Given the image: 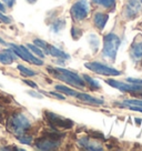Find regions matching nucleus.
<instances>
[{
    "mask_svg": "<svg viewBox=\"0 0 142 151\" xmlns=\"http://www.w3.org/2000/svg\"><path fill=\"white\" fill-rule=\"evenodd\" d=\"M28 93L30 94V96H32V97H36V98H39V99H41L42 98V96L40 93H36L34 91H28Z\"/></svg>",
    "mask_w": 142,
    "mask_h": 151,
    "instance_id": "nucleus-28",
    "label": "nucleus"
},
{
    "mask_svg": "<svg viewBox=\"0 0 142 151\" xmlns=\"http://www.w3.org/2000/svg\"><path fill=\"white\" fill-rule=\"evenodd\" d=\"M89 70L93 71L98 75L102 76H120V71H118L114 68L108 67L105 65H102L100 62H88L85 65Z\"/></svg>",
    "mask_w": 142,
    "mask_h": 151,
    "instance_id": "nucleus-7",
    "label": "nucleus"
},
{
    "mask_svg": "<svg viewBox=\"0 0 142 151\" xmlns=\"http://www.w3.org/2000/svg\"><path fill=\"white\" fill-rule=\"evenodd\" d=\"M141 27H142V24H141Z\"/></svg>",
    "mask_w": 142,
    "mask_h": 151,
    "instance_id": "nucleus-33",
    "label": "nucleus"
},
{
    "mask_svg": "<svg viewBox=\"0 0 142 151\" xmlns=\"http://www.w3.org/2000/svg\"><path fill=\"white\" fill-rule=\"evenodd\" d=\"M50 94H51V96H53V97H56V98H58V99H60V100L65 99V97H63L62 94L57 93V92H50Z\"/></svg>",
    "mask_w": 142,
    "mask_h": 151,
    "instance_id": "nucleus-27",
    "label": "nucleus"
},
{
    "mask_svg": "<svg viewBox=\"0 0 142 151\" xmlns=\"http://www.w3.org/2000/svg\"><path fill=\"white\" fill-rule=\"evenodd\" d=\"M16 53L14 52V50L10 48L7 50H4L2 52H0V63L2 65H10L12 63L14 60H16Z\"/></svg>",
    "mask_w": 142,
    "mask_h": 151,
    "instance_id": "nucleus-13",
    "label": "nucleus"
},
{
    "mask_svg": "<svg viewBox=\"0 0 142 151\" xmlns=\"http://www.w3.org/2000/svg\"><path fill=\"white\" fill-rule=\"evenodd\" d=\"M120 107H126V108L130 109V110H133V111H139V112H142V107L140 106H134V104H118Z\"/></svg>",
    "mask_w": 142,
    "mask_h": 151,
    "instance_id": "nucleus-23",
    "label": "nucleus"
},
{
    "mask_svg": "<svg viewBox=\"0 0 142 151\" xmlns=\"http://www.w3.org/2000/svg\"><path fill=\"white\" fill-rule=\"evenodd\" d=\"M127 81H128V82H131V83H136V85H140V86H142V80H141V79H134V78H127Z\"/></svg>",
    "mask_w": 142,
    "mask_h": 151,
    "instance_id": "nucleus-25",
    "label": "nucleus"
},
{
    "mask_svg": "<svg viewBox=\"0 0 142 151\" xmlns=\"http://www.w3.org/2000/svg\"><path fill=\"white\" fill-rule=\"evenodd\" d=\"M119 47H120V39L118 36H115L114 33H108L107 36H104L103 51H102L104 58L113 61Z\"/></svg>",
    "mask_w": 142,
    "mask_h": 151,
    "instance_id": "nucleus-3",
    "label": "nucleus"
},
{
    "mask_svg": "<svg viewBox=\"0 0 142 151\" xmlns=\"http://www.w3.org/2000/svg\"><path fill=\"white\" fill-rule=\"evenodd\" d=\"M89 14V7L85 0L77 1L71 8V16L73 20H83Z\"/></svg>",
    "mask_w": 142,
    "mask_h": 151,
    "instance_id": "nucleus-9",
    "label": "nucleus"
},
{
    "mask_svg": "<svg viewBox=\"0 0 142 151\" xmlns=\"http://www.w3.org/2000/svg\"><path fill=\"white\" fill-rule=\"evenodd\" d=\"M24 83H27L28 86H30V87H32V88H37V85L33 82V81H30V80H24Z\"/></svg>",
    "mask_w": 142,
    "mask_h": 151,
    "instance_id": "nucleus-29",
    "label": "nucleus"
},
{
    "mask_svg": "<svg viewBox=\"0 0 142 151\" xmlns=\"http://www.w3.org/2000/svg\"><path fill=\"white\" fill-rule=\"evenodd\" d=\"M130 56L133 61H139L140 59H142V40L138 38L134 40L130 48Z\"/></svg>",
    "mask_w": 142,
    "mask_h": 151,
    "instance_id": "nucleus-11",
    "label": "nucleus"
},
{
    "mask_svg": "<svg viewBox=\"0 0 142 151\" xmlns=\"http://www.w3.org/2000/svg\"><path fill=\"white\" fill-rule=\"evenodd\" d=\"M109 18V16L107 14H101V12H98V14H95V18H93V21H95V27L99 29V30H102L103 27L105 26V22Z\"/></svg>",
    "mask_w": 142,
    "mask_h": 151,
    "instance_id": "nucleus-15",
    "label": "nucleus"
},
{
    "mask_svg": "<svg viewBox=\"0 0 142 151\" xmlns=\"http://www.w3.org/2000/svg\"><path fill=\"white\" fill-rule=\"evenodd\" d=\"M56 89H57L58 91H61L62 93L67 94V96H71V97H76L77 93H78L77 91L70 89V88H68L66 86H56Z\"/></svg>",
    "mask_w": 142,
    "mask_h": 151,
    "instance_id": "nucleus-18",
    "label": "nucleus"
},
{
    "mask_svg": "<svg viewBox=\"0 0 142 151\" xmlns=\"http://www.w3.org/2000/svg\"><path fill=\"white\" fill-rule=\"evenodd\" d=\"M59 136H63V134L60 133L59 131H57V130L49 132L47 136L39 138L38 140L36 141V146H37L38 149H41V150H52V149H56L60 145V141L58 140Z\"/></svg>",
    "mask_w": 142,
    "mask_h": 151,
    "instance_id": "nucleus-4",
    "label": "nucleus"
},
{
    "mask_svg": "<svg viewBox=\"0 0 142 151\" xmlns=\"http://www.w3.org/2000/svg\"><path fill=\"white\" fill-rule=\"evenodd\" d=\"M92 1L97 6H100L105 9H113L115 6V0H92Z\"/></svg>",
    "mask_w": 142,
    "mask_h": 151,
    "instance_id": "nucleus-17",
    "label": "nucleus"
},
{
    "mask_svg": "<svg viewBox=\"0 0 142 151\" xmlns=\"http://www.w3.org/2000/svg\"><path fill=\"white\" fill-rule=\"evenodd\" d=\"M44 114L52 129H70L73 127V121H71L69 119L63 118L61 116H58L56 113L49 112V111H46Z\"/></svg>",
    "mask_w": 142,
    "mask_h": 151,
    "instance_id": "nucleus-5",
    "label": "nucleus"
},
{
    "mask_svg": "<svg viewBox=\"0 0 142 151\" xmlns=\"http://www.w3.org/2000/svg\"><path fill=\"white\" fill-rule=\"evenodd\" d=\"M76 98L80 99L81 101H83V102H85V104H95V106H101V104H104L103 100L97 99V98H95V97H92V96L87 94V93H77Z\"/></svg>",
    "mask_w": 142,
    "mask_h": 151,
    "instance_id": "nucleus-14",
    "label": "nucleus"
},
{
    "mask_svg": "<svg viewBox=\"0 0 142 151\" xmlns=\"http://www.w3.org/2000/svg\"><path fill=\"white\" fill-rule=\"evenodd\" d=\"M10 47L14 50V52L17 55L18 57H20L21 59L26 60L29 63H34V65H38V66H41L43 63V61L40 59V58H37L34 57L32 53H30L29 50L24 46H17V45H14V43H10Z\"/></svg>",
    "mask_w": 142,
    "mask_h": 151,
    "instance_id": "nucleus-6",
    "label": "nucleus"
},
{
    "mask_svg": "<svg viewBox=\"0 0 142 151\" xmlns=\"http://www.w3.org/2000/svg\"><path fill=\"white\" fill-rule=\"evenodd\" d=\"M107 83L113 88H117L122 92H140L142 91V86L136 85V83H124V82H120V81L113 80V79H109L105 81Z\"/></svg>",
    "mask_w": 142,
    "mask_h": 151,
    "instance_id": "nucleus-10",
    "label": "nucleus"
},
{
    "mask_svg": "<svg viewBox=\"0 0 142 151\" xmlns=\"http://www.w3.org/2000/svg\"><path fill=\"white\" fill-rule=\"evenodd\" d=\"M27 47H28L29 50H31V51L34 52L39 58H44V52H43L38 46H36V45H30V43H29V45H27Z\"/></svg>",
    "mask_w": 142,
    "mask_h": 151,
    "instance_id": "nucleus-19",
    "label": "nucleus"
},
{
    "mask_svg": "<svg viewBox=\"0 0 142 151\" xmlns=\"http://www.w3.org/2000/svg\"><path fill=\"white\" fill-rule=\"evenodd\" d=\"M18 70L22 73V76H24V77H33V76H36V72L32 70H30V69H28V68H26V67H24L22 65H18Z\"/></svg>",
    "mask_w": 142,
    "mask_h": 151,
    "instance_id": "nucleus-20",
    "label": "nucleus"
},
{
    "mask_svg": "<svg viewBox=\"0 0 142 151\" xmlns=\"http://www.w3.org/2000/svg\"><path fill=\"white\" fill-rule=\"evenodd\" d=\"M2 1H4L8 7H12L14 4V0H2Z\"/></svg>",
    "mask_w": 142,
    "mask_h": 151,
    "instance_id": "nucleus-30",
    "label": "nucleus"
},
{
    "mask_svg": "<svg viewBox=\"0 0 142 151\" xmlns=\"http://www.w3.org/2000/svg\"><path fill=\"white\" fill-rule=\"evenodd\" d=\"M47 55H50V56L56 57V58H60V59H69V55H67L66 52L61 51L60 49L53 47L51 45H49V47H48Z\"/></svg>",
    "mask_w": 142,
    "mask_h": 151,
    "instance_id": "nucleus-16",
    "label": "nucleus"
},
{
    "mask_svg": "<svg viewBox=\"0 0 142 151\" xmlns=\"http://www.w3.org/2000/svg\"><path fill=\"white\" fill-rule=\"evenodd\" d=\"M48 71L53 77L58 78L59 80L65 81L68 85H71L73 87H77V88H83L85 86V80L77 73L70 70H67L63 68H48Z\"/></svg>",
    "mask_w": 142,
    "mask_h": 151,
    "instance_id": "nucleus-1",
    "label": "nucleus"
},
{
    "mask_svg": "<svg viewBox=\"0 0 142 151\" xmlns=\"http://www.w3.org/2000/svg\"><path fill=\"white\" fill-rule=\"evenodd\" d=\"M122 104H134V106H140V107H142V101H141V100H124Z\"/></svg>",
    "mask_w": 142,
    "mask_h": 151,
    "instance_id": "nucleus-24",
    "label": "nucleus"
},
{
    "mask_svg": "<svg viewBox=\"0 0 142 151\" xmlns=\"http://www.w3.org/2000/svg\"><path fill=\"white\" fill-rule=\"evenodd\" d=\"M142 10V0H127L123 8V14L128 19L136 18Z\"/></svg>",
    "mask_w": 142,
    "mask_h": 151,
    "instance_id": "nucleus-8",
    "label": "nucleus"
},
{
    "mask_svg": "<svg viewBox=\"0 0 142 151\" xmlns=\"http://www.w3.org/2000/svg\"><path fill=\"white\" fill-rule=\"evenodd\" d=\"M83 80L87 81V83H89L91 86V88H93V89H99L100 88L99 82L97 80H95V79H92L89 76H83Z\"/></svg>",
    "mask_w": 142,
    "mask_h": 151,
    "instance_id": "nucleus-21",
    "label": "nucleus"
},
{
    "mask_svg": "<svg viewBox=\"0 0 142 151\" xmlns=\"http://www.w3.org/2000/svg\"><path fill=\"white\" fill-rule=\"evenodd\" d=\"M0 11H5V6L0 2Z\"/></svg>",
    "mask_w": 142,
    "mask_h": 151,
    "instance_id": "nucleus-31",
    "label": "nucleus"
},
{
    "mask_svg": "<svg viewBox=\"0 0 142 151\" xmlns=\"http://www.w3.org/2000/svg\"><path fill=\"white\" fill-rule=\"evenodd\" d=\"M28 1H30V2H33V1H36V0H28Z\"/></svg>",
    "mask_w": 142,
    "mask_h": 151,
    "instance_id": "nucleus-32",
    "label": "nucleus"
},
{
    "mask_svg": "<svg viewBox=\"0 0 142 151\" xmlns=\"http://www.w3.org/2000/svg\"><path fill=\"white\" fill-rule=\"evenodd\" d=\"M79 146L83 147L85 149H88V150H101L102 147L100 146L98 142H92V139L89 137H83L79 139Z\"/></svg>",
    "mask_w": 142,
    "mask_h": 151,
    "instance_id": "nucleus-12",
    "label": "nucleus"
},
{
    "mask_svg": "<svg viewBox=\"0 0 142 151\" xmlns=\"http://www.w3.org/2000/svg\"><path fill=\"white\" fill-rule=\"evenodd\" d=\"M17 138L21 143H24V145H31V142H32V138L29 137V136L20 134V136H17Z\"/></svg>",
    "mask_w": 142,
    "mask_h": 151,
    "instance_id": "nucleus-22",
    "label": "nucleus"
},
{
    "mask_svg": "<svg viewBox=\"0 0 142 151\" xmlns=\"http://www.w3.org/2000/svg\"><path fill=\"white\" fill-rule=\"evenodd\" d=\"M7 127L11 132H14V134L20 136L24 134L30 127V122L27 119V117L22 113H14V116L8 120Z\"/></svg>",
    "mask_w": 142,
    "mask_h": 151,
    "instance_id": "nucleus-2",
    "label": "nucleus"
},
{
    "mask_svg": "<svg viewBox=\"0 0 142 151\" xmlns=\"http://www.w3.org/2000/svg\"><path fill=\"white\" fill-rule=\"evenodd\" d=\"M0 20L2 21V22H6V24H10V19L8 17H6L4 14H1L0 12Z\"/></svg>",
    "mask_w": 142,
    "mask_h": 151,
    "instance_id": "nucleus-26",
    "label": "nucleus"
}]
</instances>
